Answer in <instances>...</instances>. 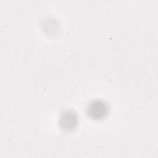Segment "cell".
<instances>
[{
	"mask_svg": "<svg viewBox=\"0 0 158 158\" xmlns=\"http://www.w3.org/2000/svg\"><path fill=\"white\" fill-rule=\"evenodd\" d=\"M77 123V118L75 114L69 112L64 113L61 117L60 124L65 129H70L75 127V125Z\"/></svg>",
	"mask_w": 158,
	"mask_h": 158,
	"instance_id": "7a4b0ae2",
	"label": "cell"
},
{
	"mask_svg": "<svg viewBox=\"0 0 158 158\" xmlns=\"http://www.w3.org/2000/svg\"><path fill=\"white\" fill-rule=\"evenodd\" d=\"M88 112L91 117L94 119H99L106 114L107 107L102 102L94 101L89 104Z\"/></svg>",
	"mask_w": 158,
	"mask_h": 158,
	"instance_id": "6da1fadb",
	"label": "cell"
}]
</instances>
